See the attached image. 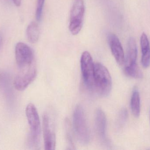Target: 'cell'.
Listing matches in <instances>:
<instances>
[{
	"instance_id": "8",
	"label": "cell",
	"mask_w": 150,
	"mask_h": 150,
	"mask_svg": "<svg viewBox=\"0 0 150 150\" xmlns=\"http://www.w3.org/2000/svg\"><path fill=\"white\" fill-rule=\"evenodd\" d=\"M43 128L45 149H55L56 145L55 133L50 123V118L47 114H45L43 115Z\"/></svg>"
},
{
	"instance_id": "17",
	"label": "cell",
	"mask_w": 150,
	"mask_h": 150,
	"mask_svg": "<svg viewBox=\"0 0 150 150\" xmlns=\"http://www.w3.org/2000/svg\"><path fill=\"white\" fill-rule=\"evenodd\" d=\"M2 40V36L1 34L0 33V45L1 43Z\"/></svg>"
},
{
	"instance_id": "4",
	"label": "cell",
	"mask_w": 150,
	"mask_h": 150,
	"mask_svg": "<svg viewBox=\"0 0 150 150\" xmlns=\"http://www.w3.org/2000/svg\"><path fill=\"white\" fill-rule=\"evenodd\" d=\"M85 11L83 0H76L71 9L69 23V31L73 35H77L81 31Z\"/></svg>"
},
{
	"instance_id": "5",
	"label": "cell",
	"mask_w": 150,
	"mask_h": 150,
	"mask_svg": "<svg viewBox=\"0 0 150 150\" xmlns=\"http://www.w3.org/2000/svg\"><path fill=\"white\" fill-rule=\"evenodd\" d=\"M17 64L19 70L35 65L34 53L30 47L23 42H18L15 48Z\"/></svg>"
},
{
	"instance_id": "2",
	"label": "cell",
	"mask_w": 150,
	"mask_h": 150,
	"mask_svg": "<svg viewBox=\"0 0 150 150\" xmlns=\"http://www.w3.org/2000/svg\"><path fill=\"white\" fill-rule=\"evenodd\" d=\"M25 112L30 127L28 144L30 147L37 148L39 144L40 134V123L38 113L36 107L33 104L27 105Z\"/></svg>"
},
{
	"instance_id": "14",
	"label": "cell",
	"mask_w": 150,
	"mask_h": 150,
	"mask_svg": "<svg viewBox=\"0 0 150 150\" xmlns=\"http://www.w3.org/2000/svg\"><path fill=\"white\" fill-rule=\"evenodd\" d=\"M131 108L132 114L136 118H138L140 114V97L138 89L134 88L131 99Z\"/></svg>"
},
{
	"instance_id": "16",
	"label": "cell",
	"mask_w": 150,
	"mask_h": 150,
	"mask_svg": "<svg viewBox=\"0 0 150 150\" xmlns=\"http://www.w3.org/2000/svg\"><path fill=\"white\" fill-rule=\"evenodd\" d=\"M15 5L16 6H19L21 5V0H12Z\"/></svg>"
},
{
	"instance_id": "13",
	"label": "cell",
	"mask_w": 150,
	"mask_h": 150,
	"mask_svg": "<svg viewBox=\"0 0 150 150\" xmlns=\"http://www.w3.org/2000/svg\"><path fill=\"white\" fill-rule=\"evenodd\" d=\"M26 33L30 42L35 43L38 42L40 35L39 27L38 24L35 22H31L27 27Z\"/></svg>"
},
{
	"instance_id": "9",
	"label": "cell",
	"mask_w": 150,
	"mask_h": 150,
	"mask_svg": "<svg viewBox=\"0 0 150 150\" xmlns=\"http://www.w3.org/2000/svg\"><path fill=\"white\" fill-rule=\"evenodd\" d=\"M95 126L97 135L100 141L102 143H106V117L100 108H98L95 112Z\"/></svg>"
},
{
	"instance_id": "10",
	"label": "cell",
	"mask_w": 150,
	"mask_h": 150,
	"mask_svg": "<svg viewBox=\"0 0 150 150\" xmlns=\"http://www.w3.org/2000/svg\"><path fill=\"white\" fill-rule=\"evenodd\" d=\"M108 40L111 52L115 59L119 65H123L125 61V55L119 38L115 34L112 33L108 36Z\"/></svg>"
},
{
	"instance_id": "12",
	"label": "cell",
	"mask_w": 150,
	"mask_h": 150,
	"mask_svg": "<svg viewBox=\"0 0 150 150\" xmlns=\"http://www.w3.org/2000/svg\"><path fill=\"white\" fill-rule=\"evenodd\" d=\"M142 48V63L144 68H148L150 64V45L148 36L143 33L141 38Z\"/></svg>"
},
{
	"instance_id": "15",
	"label": "cell",
	"mask_w": 150,
	"mask_h": 150,
	"mask_svg": "<svg viewBox=\"0 0 150 150\" xmlns=\"http://www.w3.org/2000/svg\"><path fill=\"white\" fill-rule=\"evenodd\" d=\"M45 1V0H38L36 12V18L38 21L41 19Z\"/></svg>"
},
{
	"instance_id": "3",
	"label": "cell",
	"mask_w": 150,
	"mask_h": 150,
	"mask_svg": "<svg viewBox=\"0 0 150 150\" xmlns=\"http://www.w3.org/2000/svg\"><path fill=\"white\" fill-rule=\"evenodd\" d=\"M74 126L75 134L80 144L84 145L89 143L90 132L84 110L80 105L75 107L74 115Z\"/></svg>"
},
{
	"instance_id": "7",
	"label": "cell",
	"mask_w": 150,
	"mask_h": 150,
	"mask_svg": "<svg viewBox=\"0 0 150 150\" xmlns=\"http://www.w3.org/2000/svg\"><path fill=\"white\" fill-rule=\"evenodd\" d=\"M37 74L36 65L23 69L19 70L14 80V86L18 91H23L26 89L28 85L35 78Z\"/></svg>"
},
{
	"instance_id": "1",
	"label": "cell",
	"mask_w": 150,
	"mask_h": 150,
	"mask_svg": "<svg viewBox=\"0 0 150 150\" xmlns=\"http://www.w3.org/2000/svg\"><path fill=\"white\" fill-rule=\"evenodd\" d=\"M94 87L102 97L108 96L112 90L111 75L107 68L99 63H94Z\"/></svg>"
},
{
	"instance_id": "11",
	"label": "cell",
	"mask_w": 150,
	"mask_h": 150,
	"mask_svg": "<svg viewBox=\"0 0 150 150\" xmlns=\"http://www.w3.org/2000/svg\"><path fill=\"white\" fill-rule=\"evenodd\" d=\"M137 49L136 41L134 38H130L128 42L127 56L125 59L124 68H129L137 65Z\"/></svg>"
},
{
	"instance_id": "6",
	"label": "cell",
	"mask_w": 150,
	"mask_h": 150,
	"mask_svg": "<svg viewBox=\"0 0 150 150\" xmlns=\"http://www.w3.org/2000/svg\"><path fill=\"white\" fill-rule=\"evenodd\" d=\"M81 72L84 82L89 89L94 87V63L90 53L85 51L80 58Z\"/></svg>"
}]
</instances>
